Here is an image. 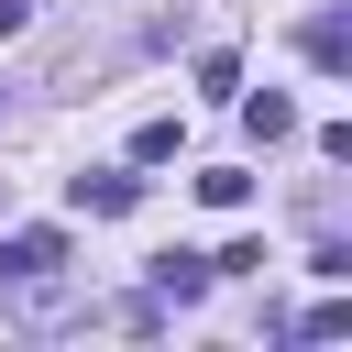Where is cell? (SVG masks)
Segmentation results:
<instances>
[{
	"label": "cell",
	"mask_w": 352,
	"mask_h": 352,
	"mask_svg": "<svg viewBox=\"0 0 352 352\" xmlns=\"http://www.w3.org/2000/svg\"><path fill=\"white\" fill-rule=\"evenodd\" d=\"M11 286H22V319H33V330H66V319H88V297H77L55 264H33V275H11Z\"/></svg>",
	"instance_id": "cell-1"
},
{
	"label": "cell",
	"mask_w": 352,
	"mask_h": 352,
	"mask_svg": "<svg viewBox=\"0 0 352 352\" xmlns=\"http://www.w3.org/2000/svg\"><path fill=\"white\" fill-rule=\"evenodd\" d=\"M66 198H77V220H121V209L143 198V176H110V165H99V176H77Z\"/></svg>",
	"instance_id": "cell-2"
},
{
	"label": "cell",
	"mask_w": 352,
	"mask_h": 352,
	"mask_svg": "<svg viewBox=\"0 0 352 352\" xmlns=\"http://www.w3.org/2000/svg\"><path fill=\"white\" fill-rule=\"evenodd\" d=\"M154 297H165V308L209 297V253H154Z\"/></svg>",
	"instance_id": "cell-3"
},
{
	"label": "cell",
	"mask_w": 352,
	"mask_h": 352,
	"mask_svg": "<svg viewBox=\"0 0 352 352\" xmlns=\"http://www.w3.org/2000/svg\"><path fill=\"white\" fill-rule=\"evenodd\" d=\"M308 66H330V77L352 66V22H341V11H319V22H308Z\"/></svg>",
	"instance_id": "cell-4"
},
{
	"label": "cell",
	"mask_w": 352,
	"mask_h": 352,
	"mask_svg": "<svg viewBox=\"0 0 352 352\" xmlns=\"http://www.w3.org/2000/svg\"><path fill=\"white\" fill-rule=\"evenodd\" d=\"M242 121H253L264 143H286V132H297V99H275V88H264V99H242Z\"/></svg>",
	"instance_id": "cell-5"
},
{
	"label": "cell",
	"mask_w": 352,
	"mask_h": 352,
	"mask_svg": "<svg viewBox=\"0 0 352 352\" xmlns=\"http://www.w3.org/2000/svg\"><path fill=\"white\" fill-rule=\"evenodd\" d=\"M22 22H33V0H0V33H22Z\"/></svg>",
	"instance_id": "cell-6"
}]
</instances>
